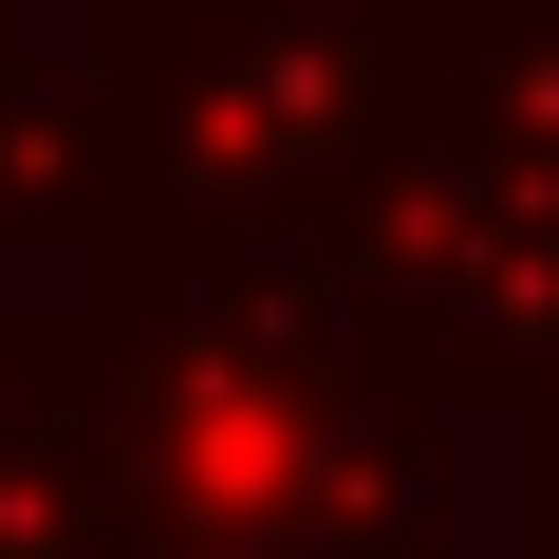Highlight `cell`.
Wrapping results in <instances>:
<instances>
[{
	"mask_svg": "<svg viewBox=\"0 0 559 559\" xmlns=\"http://www.w3.org/2000/svg\"><path fill=\"white\" fill-rule=\"evenodd\" d=\"M131 112L94 57H0V242H94L131 205Z\"/></svg>",
	"mask_w": 559,
	"mask_h": 559,
	"instance_id": "277c9868",
	"label": "cell"
},
{
	"mask_svg": "<svg viewBox=\"0 0 559 559\" xmlns=\"http://www.w3.org/2000/svg\"><path fill=\"white\" fill-rule=\"evenodd\" d=\"M448 75L559 150V0H466V57H448Z\"/></svg>",
	"mask_w": 559,
	"mask_h": 559,
	"instance_id": "5b68a950",
	"label": "cell"
},
{
	"mask_svg": "<svg viewBox=\"0 0 559 559\" xmlns=\"http://www.w3.org/2000/svg\"><path fill=\"white\" fill-rule=\"evenodd\" d=\"M448 0H94L131 168L187 224H336L448 112Z\"/></svg>",
	"mask_w": 559,
	"mask_h": 559,
	"instance_id": "6da1fadb",
	"label": "cell"
},
{
	"mask_svg": "<svg viewBox=\"0 0 559 559\" xmlns=\"http://www.w3.org/2000/svg\"><path fill=\"white\" fill-rule=\"evenodd\" d=\"M522 540L559 559V411H540V485H522Z\"/></svg>",
	"mask_w": 559,
	"mask_h": 559,
	"instance_id": "8992f818",
	"label": "cell"
},
{
	"mask_svg": "<svg viewBox=\"0 0 559 559\" xmlns=\"http://www.w3.org/2000/svg\"><path fill=\"white\" fill-rule=\"evenodd\" d=\"M0 57H20V0H0Z\"/></svg>",
	"mask_w": 559,
	"mask_h": 559,
	"instance_id": "52a82bcc",
	"label": "cell"
},
{
	"mask_svg": "<svg viewBox=\"0 0 559 559\" xmlns=\"http://www.w3.org/2000/svg\"><path fill=\"white\" fill-rule=\"evenodd\" d=\"M336 280L373 299V336L429 373V392H522L559 411V150L522 112H485L448 75V112L318 224Z\"/></svg>",
	"mask_w": 559,
	"mask_h": 559,
	"instance_id": "7a4b0ae2",
	"label": "cell"
},
{
	"mask_svg": "<svg viewBox=\"0 0 559 559\" xmlns=\"http://www.w3.org/2000/svg\"><path fill=\"white\" fill-rule=\"evenodd\" d=\"M0 559H150V503L112 466V318H0Z\"/></svg>",
	"mask_w": 559,
	"mask_h": 559,
	"instance_id": "3957f363",
	"label": "cell"
}]
</instances>
